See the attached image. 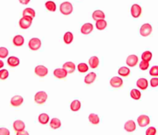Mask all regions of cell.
<instances>
[{"instance_id": "cell-38", "label": "cell", "mask_w": 158, "mask_h": 135, "mask_svg": "<svg viewBox=\"0 0 158 135\" xmlns=\"http://www.w3.org/2000/svg\"><path fill=\"white\" fill-rule=\"evenodd\" d=\"M149 66H150L149 62L144 61V60H142V61L140 63V69H141V70H147L148 67H149Z\"/></svg>"}, {"instance_id": "cell-22", "label": "cell", "mask_w": 158, "mask_h": 135, "mask_svg": "<svg viewBox=\"0 0 158 135\" xmlns=\"http://www.w3.org/2000/svg\"><path fill=\"white\" fill-rule=\"evenodd\" d=\"M93 19L96 21L100 20V19H105V14L104 12L101 10H96L94 11L93 13Z\"/></svg>"}, {"instance_id": "cell-24", "label": "cell", "mask_w": 158, "mask_h": 135, "mask_svg": "<svg viewBox=\"0 0 158 135\" xmlns=\"http://www.w3.org/2000/svg\"><path fill=\"white\" fill-rule=\"evenodd\" d=\"M80 108H81V103L78 100H73L70 104V109L73 112H77V111H80Z\"/></svg>"}, {"instance_id": "cell-37", "label": "cell", "mask_w": 158, "mask_h": 135, "mask_svg": "<svg viewBox=\"0 0 158 135\" xmlns=\"http://www.w3.org/2000/svg\"><path fill=\"white\" fill-rule=\"evenodd\" d=\"M150 75L153 77H158V66H153L150 70Z\"/></svg>"}, {"instance_id": "cell-18", "label": "cell", "mask_w": 158, "mask_h": 135, "mask_svg": "<svg viewBox=\"0 0 158 135\" xmlns=\"http://www.w3.org/2000/svg\"><path fill=\"white\" fill-rule=\"evenodd\" d=\"M24 38L21 35L16 36H14L13 39H12V42L14 44V46H22L24 44Z\"/></svg>"}, {"instance_id": "cell-29", "label": "cell", "mask_w": 158, "mask_h": 135, "mask_svg": "<svg viewBox=\"0 0 158 135\" xmlns=\"http://www.w3.org/2000/svg\"><path fill=\"white\" fill-rule=\"evenodd\" d=\"M107 23L105 21V19H100L96 22V27L98 30H103L106 29Z\"/></svg>"}, {"instance_id": "cell-25", "label": "cell", "mask_w": 158, "mask_h": 135, "mask_svg": "<svg viewBox=\"0 0 158 135\" xmlns=\"http://www.w3.org/2000/svg\"><path fill=\"white\" fill-rule=\"evenodd\" d=\"M38 121L41 124H43V125L46 124L49 121V115H48L47 114H45V113L40 114V116H39L38 118Z\"/></svg>"}, {"instance_id": "cell-44", "label": "cell", "mask_w": 158, "mask_h": 135, "mask_svg": "<svg viewBox=\"0 0 158 135\" xmlns=\"http://www.w3.org/2000/svg\"><path fill=\"white\" fill-rule=\"evenodd\" d=\"M4 67V63H3V61H2V60H0V69L2 68V67Z\"/></svg>"}, {"instance_id": "cell-41", "label": "cell", "mask_w": 158, "mask_h": 135, "mask_svg": "<svg viewBox=\"0 0 158 135\" xmlns=\"http://www.w3.org/2000/svg\"><path fill=\"white\" fill-rule=\"evenodd\" d=\"M150 85L152 87H156L158 86V78L155 77L150 80Z\"/></svg>"}, {"instance_id": "cell-17", "label": "cell", "mask_w": 158, "mask_h": 135, "mask_svg": "<svg viewBox=\"0 0 158 135\" xmlns=\"http://www.w3.org/2000/svg\"><path fill=\"white\" fill-rule=\"evenodd\" d=\"M137 86L141 89H146L148 87V81L145 78H140L137 81Z\"/></svg>"}, {"instance_id": "cell-15", "label": "cell", "mask_w": 158, "mask_h": 135, "mask_svg": "<svg viewBox=\"0 0 158 135\" xmlns=\"http://www.w3.org/2000/svg\"><path fill=\"white\" fill-rule=\"evenodd\" d=\"M124 129L127 132H134L136 130V124L133 120L127 121L124 124Z\"/></svg>"}, {"instance_id": "cell-12", "label": "cell", "mask_w": 158, "mask_h": 135, "mask_svg": "<svg viewBox=\"0 0 158 135\" xmlns=\"http://www.w3.org/2000/svg\"><path fill=\"white\" fill-rule=\"evenodd\" d=\"M126 63H127V66H129V67H135L137 64V63H138V57H137L136 55H130V56L127 58Z\"/></svg>"}, {"instance_id": "cell-19", "label": "cell", "mask_w": 158, "mask_h": 135, "mask_svg": "<svg viewBox=\"0 0 158 135\" xmlns=\"http://www.w3.org/2000/svg\"><path fill=\"white\" fill-rule=\"evenodd\" d=\"M8 65L11 67H16L19 65V59L16 56H10L7 60Z\"/></svg>"}, {"instance_id": "cell-34", "label": "cell", "mask_w": 158, "mask_h": 135, "mask_svg": "<svg viewBox=\"0 0 158 135\" xmlns=\"http://www.w3.org/2000/svg\"><path fill=\"white\" fill-rule=\"evenodd\" d=\"M77 69H78L79 72L84 74V73H86L88 71L89 67H88V66H87V64H86L85 63H81L78 65Z\"/></svg>"}, {"instance_id": "cell-14", "label": "cell", "mask_w": 158, "mask_h": 135, "mask_svg": "<svg viewBox=\"0 0 158 135\" xmlns=\"http://www.w3.org/2000/svg\"><path fill=\"white\" fill-rule=\"evenodd\" d=\"M25 127H26V124L21 120H17L13 123V128L16 132L23 131L25 130Z\"/></svg>"}, {"instance_id": "cell-20", "label": "cell", "mask_w": 158, "mask_h": 135, "mask_svg": "<svg viewBox=\"0 0 158 135\" xmlns=\"http://www.w3.org/2000/svg\"><path fill=\"white\" fill-rule=\"evenodd\" d=\"M96 78V74L95 73H90L86 76V77L84 78V83L87 84H90L95 81Z\"/></svg>"}, {"instance_id": "cell-42", "label": "cell", "mask_w": 158, "mask_h": 135, "mask_svg": "<svg viewBox=\"0 0 158 135\" xmlns=\"http://www.w3.org/2000/svg\"><path fill=\"white\" fill-rule=\"evenodd\" d=\"M19 2L23 5H27V4L30 3V0H19Z\"/></svg>"}, {"instance_id": "cell-10", "label": "cell", "mask_w": 158, "mask_h": 135, "mask_svg": "<svg viewBox=\"0 0 158 135\" xmlns=\"http://www.w3.org/2000/svg\"><path fill=\"white\" fill-rule=\"evenodd\" d=\"M93 30V26L90 23L84 24L81 27V29H80L81 33L84 34V35H88V34L90 33Z\"/></svg>"}, {"instance_id": "cell-7", "label": "cell", "mask_w": 158, "mask_h": 135, "mask_svg": "<svg viewBox=\"0 0 158 135\" xmlns=\"http://www.w3.org/2000/svg\"><path fill=\"white\" fill-rule=\"evenodd\" d=\"M130 12H131V15H132V16L134 18L140 17L141 13H142V9H141V5H139L138 4H134L131 6Z\"/></svg>"}, {"instance_id": "cell-33", "label": "cell", "mask_w": 158, "mask_h": 135, "mask_svg": "<svg viewBox=\"0 0 158 135\" xmlns=\"http://www.w3.org/2000/svg\"><path fill=\"white\" fill-rule=\"evenodd\" d=\"M141 58L144 61L149 62L152 59V53L150 51H145L141 55Z\"/></svg>"}, {"instance_id": "cell-39", "label": "cell", "mask_w": 158, "mask_h": 135, "mask_svg": "<svg viewBox=\"0 0 158 135\" xmlns=\"http://www.w3.org/2000/svg\"><path fill=\"white\" fill-rule=\"evenodd\" d=\"M156 130L154 127H150L147 129L146 135H156Z\"/></svg>"}, {"instance_id": "cell-16", "label": "cell", "mask_w": 158, "mask_h": 135, "mask_svg": "<svg viewBox=\"0 0 158 135\" xmlns=\"http://www.w3.org/2000/svg\"><path fill=\"white\" fill-rule=\"evenodd\" d=\"M63 68L66 70L67 74H72L76 70V66L73 62H66L63 64Z\"/></svg>"}, {"instance_id": "cell-6", "label": "cell", "mask_w": 158, "mask_h": 135, "mask_svg": "<svg viewBox=\"0 0 158 135\" xmlns=\"http://www.w3.org/2000/svg\"><path fill=\"white\" fill-rule=\"evenodd\" d=\"M150 122V118L147 115H145V114H142V115L139 116L138 118H137V123H138L139 126L141 127H147L149 124Z\"/></svg>"}, {"instance_id": "cell-32", "label": "cell", "mask_w": 158, "mask_h": 135, "mask_svg": "<svg viewBox=\"0 0 158 135\" xmlns=\"http://www.w3.org/2000/svg\"><path fill=\"white\" fill-rule=\"evenodd\" d=\"M118 74L119 75L122 76V77H127L130 75V70L127 67H122L119 69Z\"/></svg>"}, {"instance_id": "cell-43", "label": "cell", "mask_w": 158, "mask_h": 135, "mask_svg": "<svg viewBox=\"0 0 158 135\" xmlns=\"http://www.w3.org/2000/svg\"><path fill=\"white\" fill-rule=\"evenodd\" d=\"M16 135H30V134H29L28 132L26 131V130H23V131L17 132V133H16Z\"/></svg>"}, {"instance_id": "cell-30", "label": "cell", "mask_w": 158, "mask_h": 135, "mask_svg": "<svg viewBox=\"0 0 158 135\" xmlns=\"http://www.w3.org/2000/svg\"><path fill=\"white\" fill-rule=\"evenodd\" d=\"M130 96L132 97L134 100H138L141 99V93L140 90H138L137 89H133L130 91Z\"/></svg>"}, {"instance_id": "cell-35", "label": "cell", "mask_w": 158, "mask_h": 135, "mask_svg": "<svg viewBox=\"0 0 158 135\" xmlns=\"http://www.w3.org/2000/svg\"><path fill=\"white\" fill-rule=\"evenodd\" d=\"M9 55V50L5 47H0V58H5Z\"/></svg>"}, {"instance_id": "cell-31", "label": "cell", "mask_w": 158, "mask_h": 135, "mask_svg": "<svg viewBox=\"0 0 158 135\" xmlns=\"http://www.w3.org/2000/svg\"><path fill=\"white\" fill-rule=\"evenodd\" d=\"M45 6L47 10L49 11V12H55L56 10V4L52 1H48V2H46Z\"/></svg>"}, {"instance_id": "cell-21", "label": "cell", "mask_w": 158, "mask_h": 135, "mask_svg": "<svg viewBox=\"0 0 158 135\" xmlns=\"http://www.w3.org/2000/svg\"><path fill=\"white\" fill-rule=\"evenodd\" d=\"M100 64V60L97 56H92L89 60V65L92 69L97 68Z\"/></svg>"}, {"instance_id": "cell-9", "label": "cell", "mask_w": 158, "mask_h": 135, "mask_svg": "<svg viewBox=\"0 0 158 135\" xmlns=\"http://www.w3.org/2000/svg\"><path fill=\"white\" fill-rule=\"evenodd\" d=\"M35 74L39 77H44L48 74V69L43 65H39L35 68Z\"/></svg>"}, {"instance_id": "cell-28", "label": "cell", "mask_w": 158, "mask_h": 135, "mask_svg": "<svg viewBox=\"0 0 158 135\" xmlns=\"http://www.w3.org/2000/svg\"><path fill=\"white\" fill-rule=\"evenodd\" d=\"M89 121L92 124L96 125L100 123V118L98 117L97 114H90L89 115Z\"/></svg>"}, {"instance_id": "cell-8", "label": "cell", "mask_w": 158, "mask_h": 135, "mask_svg": "<svg viewBox=\"0 0 158 135\" xmlns=\"http://www.w3.org/2000/svg\"><path fill=\"white\" fill-rule=\"evenodd\" d=\"M123 80L119 77H113L110 79L109 84L113 88H120L123 86Z\"/></svg>"}, {"instance_id": "cell-23", "label": "cell", "mask_w": 158, "mask_h": 135, "mask_svg": "<svg viewBox=\"0 0 158 135\" xmlns=\"http://www.w3.org/2000/svg\"><path fill=\"white\" fill-rule=\"evenodd\" d=\"M23 16H26V17H30L33 19V18L36 16V12L34 9H31V8H26L23 10Z\"/></svg>"}, {"instance_id": "cell-2", "label": "cell", "mask_w": 158, "mask_h": 135, "mask_svg": "<svg viewBox=\"0 0 158 135\" xmlns=\"http://www.w3.org/2000/svg\"><path fill=\"white\" fill-rule=\"evenodd\" d=\"M42 45V42L39 38H33L29 41L28 46L31 50L36 51L40 49Z\"/></svg>"}, {"instance_id": "cell-11", "label": "cell", "mask_w": 158, "mask_h": 135, "mask_svg": "<svg viewBox=\"0 0 158 135\" xmlns=\"http://www.w3.org/2000/svg\"><path fill=\"white\" fill-rule=\"evenodd\" d=\"M10 103L13 107H19V106H21L23 104V97L22 96H19V95L12 96Z\"/></svg>"}, {"instance_id": "cell-26", "label": "cell", "mask_w": 158, "mask_h": 135, "mask_svg": "<svg viewBox=\"0 0 158 135\" xmlns=\"http://www.w3.org/2000/svg\"><path fill=\"white\" fill-rule=\"evenodd\" d=\"M49 126H50V127L52 128V129H58V128H59L61 127L60 120L56 118H52L50 121Z\"/></svg>"}, {"instance_id": "cell-27", "label": "cell", "mask_w": 158, "mask_h": 135, "mask_svg": "<svg viewBox=\"0 0 158 135\" xmlns=\"http://www.w3.org/2000/svg\"><path fill=\"white\" fill-rule=\"evenodd\" d=\"M73 40V35L72 33L70 32H67L63 36V41L66 44L69 45V44L71 43Z\"/></svg>"}, {"instance_id": "cell-4", "label": "cell", "mask_w": 158, "mask_h": 135, "mask_svg": "<svg viewBox=\"0 0 158 135\" xmlns=\"http://www.w3.org/2000/svg\"><path fill=\"white\" fill-rule=\"evenodd\" d=\"M32 23H33V19L30 17H26V16H23V18L20 19L19 20V27L23 30H26L29 29L31 27Z\"/></svg>"}, {"instance_id": "cell-3", "label": "cell", "mask_w": 158, "mask_h": 135, "mask_svg": "<svg viewBox=\"0 0 158 135\" xmlns=\"http://www.w3.org/2000/svg\"><path fill=\"white\" fill-rule=\"evenodd\" d=\"M47 98H48V96H47V93L46 92L40 91L36 93L34 100H35V102L36 104H43L46 101Z\"/></svg>"}, {"instance_id": "cell-1", "label": "cell", "mask_w": 158, "mask_h": 135, "mask_svg": "<svg viewBox=\"0 0 158 135\" xmlns=\"http://www.w3.org/2000/svg\"><path fill=\"white\" fill-rule=\"evenodd\" d=\"M59 9H60V12L62 14L65 15V16H68V15H70L73 12V5L70 2H64L60 5Z\"/></svg>"}, {"instance_id": "cell-36", "label": "cell", "mask_w": 158, "mask_h": 135, "mask_svg": "<svg viewBox=\"0 0 158 135\" xmlns=\"http://www.w3.org/2000/svg\"><path fill=\"white\" fill-rule=\"evenodd\" d=\"M9 77V72L7 70H0V80H5Z\"/></svg>"}, {"instance_id": "cell-5", "label": "cell", "mask_w": 158, "mask_h": 135, "mask_svg": "<svg viewBox=\"0 0 158 135\" xmlns=\"http://www.w3.org/2000/svg\"><path fill=\"white\" fill-rule=\"evenodd\" d=\"M151 33H152V27L149 23H145L140 29V34L142 36H148L149 35H150Z\"/></svg>"}, {"instance_id": "cell-40", "label": "cell", "mask_w": 158, "mask_h": 135, "mask_svg": "<svg viewBox=\"0 0 158 135\" xmlns=\"http://www.w3.org/2000/svg\"><path fill=\"white\" fill-rule=\"evenodd\" d=\"M0 135H10V132L5 127H0Z\"/></svg>"}, {"instance_id": "cell-13", "label": "cell", "mask_w": 158, "mask_h": 135, "mask_svg": "<svg viewBox=\"0 0 158 135\" xmlns=\"http://www.w3.org/2000/svg\"><path fill=\"white\" fill-rule=\"evenodd\" d=\"M53 76L58 79H63L67 76V72L63 68H57L53 71Z\"/></svg>"}]
</instances>
